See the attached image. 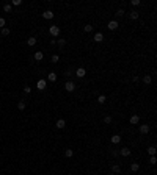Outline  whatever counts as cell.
Here are the masks:
<instances>
[{
  "label": "cell",
  "instance_id": "obj_1",
  "mask_svg": "<svg viewBox=\"0 0 157 175\" xmlns=\"http://www.w3.org/2000/svg\"><path fill=\"white\" fill-rule=\"evenodd\" d=\"M49 33H50L52 36H58L60 35V27H58V25H52L50 30H49Z\"/></svg>",
  "mask_w": 157,
  "mask_h": 175
},
{
  "label": "cell",
  "instance_id": "obj_2",
  "mask_svg": "<svg viewBox=\"0 0 157 175\" xmlns=\"http://www.w3.org/2000/svg\"><path fill=\"white\" fill-rule=\"evenodd\" d=\"M65 89H66L68 92H72V91L75 89V84L72 83V81H66V84H65Z\"/></svg>",
  "mask_w": 157,
  "mask_h": 175
},
{
  "label": "cell",
  "instance_id": "obj_3",
  "mask_svg": "<svg viewBox=\"0 0 157 175\" xmlns=\"http://www.w3.org/2000/svg\"><path fill=\"white\" fill-rule=\"evenodd\" d=\"M75 75H77L79 78H83L86 75V70H85V67H79L77 70H75Z\"/></svg>",
  "mask_w": 157,
  "mask_h": 175
},
{
  "label": "cell",
  "instance_id": "obj_4",
  "mask_svg": "<svg viewBox=\"0 0 157 175\" xmlns=\"http://www.w3.org/2000/svg\"><path fill=\"white\" fill-rule=\"evenodd\" d=\"M46 86H47V81H46V80H39V81H38V84H36V88H38L39 91H44Z\"/></svg>",
  "mask_w": 157,
  "mask_h": 175
},
{
  "label": "cell",
  "instance_id": "obj_5",
  "mask_svg": "<svg viewBox=\"0 0 157 175\" xmlns=\"http://www.w3.org/2000/svg\"><path fill=\"white\" fill-rule=\"evenodd\" d=\"M42 17H44V19H47V21H50V19H53V13L50 11V9H47V11H44V13H42Z\"/></svg>",
  "mask_w": 157,
  "mask_h": 175
},
{
  "label": "cell",
  "instance_id": "obj_6",
  "mask_svg": "<svg viewBox=\"0 0 157 175\" xmlns=\"http://www.w3.org/2000/svg\"><path fill=\"white\" fill-rule=\"evenodd\" d=\"M118 25H119L118 21H110L107 27H108V30H116V28H118Z\"/></svg>",
  "mask_w": 157,
  "mask_h": 175
},
{
  "label": "cell",
  "instance_id": "obj_7",
  "mask_svg": "<svg viewBox=\"0 0 157 175\" xmlns=\"http://www.w3.org/2000/svg\"><path fill=\"white\" fill-rule=\"evenodd\" d=\"M140 133L141 134H148L149 133V125H140Z\"/></svg>",
  "mask_w": 157,
  "mask_h": 175
},
{
  "label": "cell",
  "instance_id": "obj_8",
  "mask_svg": "<svg viewBox=\"0 0 157 175\" xmlns=\"http://www.w3.org/2000/svg\"><path fill=\"white\" fill-rule=\"evenodd\" d=\"M65 127H66L65 119H58V120H57V128H60V130H61V128H65Z\"/></svg>",
  "mask_w": 157,
  "mask_h": 175
},
{
  "label": "cell",
  "instance_id": "obj_9",
  "mask_svg": "<svg viewBox=\"0 0 157 175\" xmlns=\"http://www.w3.org/2000/svg\"><path fill=\"white\" fill-rule=\"evenodd\" d=\"M119 155H123V156H129V155H131V148H127V147L121 148V150H119Z\"/></svg>",
  "mask_w": 157,
  "mask_h": 175
},
{
  "label": "cell",
  "instance_id": "obj_10",
  "mask_svg": "<svg viewBox=\"0 0 157 175\" xmlns=\"http://www.w3.org/2000/svg\"><path fill=\"white\" fill-rule=\"evenodd\" d=\"M93 39H94L96 42H102V41H104V35H102V33H96Z\"/></svg>",
  "mask_w": 157,
  "mask_h": 175
},
{
  "label": "cell",
  "instance_id": "obj_11",
  "mask_svg": "<svg viewBox=\"0 0 157 175\" xmlns=\"http://www.w3.org/2000/svg\"><path fill=\"white\" fill-rule=\"evenodd\" d=\"M110 141H112L113 144H119V142H121V136H119V134H113Z\"/></svg>",
  "mask_w": 157,
  "mask_h": 175
},
{
  "label": "cell",
  "instance_id": "obj_12",
  "mask_svg": "<svg viewBox=\"0 0 157 175\" xmlns=\"http://www.w3.org/2000/svg\"><path fill=\"white\" fill-rule=\"evenodd\" d=\"M47 80L52 81V83H53V81H57V74H55V72H50V74L47 75Z\"/></svg>",
  "mask_w": 157,
  "mask_h": 175
},
{
  "label": "cell",
  "instance_id": "obj_13",
  "mask_svg": "<svg viewBox=\"0 0 157 175\" xmlns=\"http://www.w3.org/2000/svg\"><path fill=\"white\" fill-rule=\"evenodd\" d=\"M138 122H140V117L137 116V114H133V116L131 117V124H132V125H137Z\"/></svg>",
  "mask_w": 157,
  "mask_h": 175
},
{
  "label": "cell",
  "instance_id": "obj_14",
  "mask_svg": "<svg viewBox=\"0 0 157 175\" xmlns=\"http://www.w3.org/2000/svg\"><path fill=\"white\" fill-rule=\"evenodd\" d=\"M42 58H44V53H42V52H35V59L36 61H41Z\"/></svg>",
  "mask_w": 157,
  "mask_h": 175
},
{
  "label": "cell",
  "instance_id": "obj_15",
  "mask_svg": "<svg viewBox=\"0 0 157 175\" xmlns=\"http://www.w3.org/2000/svg\"><path fill=\"white\" fill-rule=\"evenodd\" d=\"M138 169H140V164L138 163H132L131 164V170H132V172H137Z\"/></svg>",
  "mask_w": 157,
  "mask_h": 175
},
{
  "label": "cell",
  "instance_id": "obj_16",
  "mask_svg": "<svg viewBox=\"0 0 157 175\" xmlns=\"http://www.w3.org/2000/svg\"><path fill=\"white\" fill-rule=\"evenodd\" d=\"M156 152H157V148L154 147V146H151V147H148V153L151 155V156H154L156 155Z\"/></svg>",
  "mask_w": 157,
  "mask_h": 175
},
{
  "label": "cell",
  "instance_id": "obj_17",
  "mask_svg": "<svg viewBox=\"0 0 157 175\" xmlns=\"http://www.w3.org/2000/svg\"><path fill=\"white\" fill-rule=\"evenodd\" d=\"M27 44H28L30 47H33V45L36 44V38H28L27 39Z\"/></svg>",
  "mask_w": 157,
  "mask_h": 175
},
{
  "label": "cell",
  "instance_id": "obj_18",
  "mask_svg": "<svg viewBox=\"0 0 157 175\" xmlns=\"http://www.w3.org/2000/svg\"><path fill=\"white\" fill-rule=\"evenodd\" d=\"M121 172V167L118 166V164H115V166L112 167V174H119Z\"/></svg>",
  "mask_w": 157,
  "mask_h": 175
},
{
  "label": "cell",
  "instance_id": "obj_19",
  "mask_svg": "<svg viewBox=\"0 0 157 175\" xmlns=\"http://www.w3.org/2000/svg\"><path fill=\"white\" fill-rule=\"evenodd\" d=\"M152 81V78H151V75H145L143 77V83H146V84H149Z\"/></svg>",
  "mask_w": 157,
  "mask_h": 175
},
{
  "label": "cell",
  "instance_id": "obj_20",
  "mask_svg": "<svg viewBox=\"0 0 157 175\" xmlns=\"http://www.w3.org/2000/svg\"><path fill=\"white\" fill-rule=\"evenodd\" d=\"M11 5H9V3H6V5H3V11L5 13H11Z\"/></svg>",
  "mask_w": 157,
  "mask_h": 175
},
{
  "label": "cell",
  "instance_id": "obj_21",
  "mask_svg": "<svg viewBox=\"0 0 157 175\" xmlns=\"http://www.w3.org/2000/svg\"><path fill=\"white\" fill-rule=\"evenodd\" d=\"M57 44H58V45H60V47H65V45H66V39H63V38H60V39H58V41H57Z\"/></svg>",
  "mask_w": 157,
  "mask_h": 175
},
{
  "label": "cell",
  "instance_id": "obj_22",
  "mask_svg": "<svg viewBox=\"0 0 157 175\" xmlns=\"http://www.w3.org/2000/svg\"><path fill=\"white\" fill-rule=\"evenodd\" d=\"M129 16H131V19H132V21L138 19V13H137V11H131V14H129Z\"/></svg>",
  "mask_w": 157,
  "mask_h": 175
},
{
  "label": "cell",
  "instance_id": "obj_23",
  "mask_svg": "<svg viewBox=\"0 0 157 175\" xmlns=\"http://www.w3.org/2000/svg\"><path fill=\"white\" fill-rule=\"evenodd\" d=\"M115 14H116V17H123V16H124V9H123V8H119L118 11L115 13Z\"/></svg>",
  "mask_w": 157,
  "mask_h": 175
},
{
  "label": "cell",
  "instance_id": "obj_24",
  "mask_svg": "<svg viewBox=\"0 0 157 175\" xmlns=\"http://www.w3.org/2000/svg\"><path fill=\"white\" fill-rule=\"evenodd\" d=\"M65 155H66V156H68V158H72V155H74V152H72V150H71V148H66V152H65Z\"/></svg>",
  "mask_w": 157,
  "mask_h": 175
},
{
  "label": "cell",
  "instance_id": "obj_25",
  "mask_svg": "<svg viewBox=\"0 0 157 175\" xmlns=\"http://www.w3.org/2000/svg\"><path fill=\"white\" fill-rule=\"evenodd\" d=\"M9 35V28H2V36H8Z\"/></svg>",
  "mask_w": 157,
  "mask_h": 175
},
{
  "label": "cell",
  "instance_id": "obj_26",
  "mask_svg": "<svg viewBox=\"0 0 157 175\" xmlns=\"http://www.w3.org/2000/svg\"><path fill=\"white\" fill-rule=\"evenodd\" d=\"M105 100H107L105 95H99V97H98V102H99V103H105Z\"/></svg>",
  "mask_w": 157,
  "mask_h": 175
},
{
  "label": "cell",
  "instance_id": "obj_27",
  "mask_svg": "<svg viewBox=\"0 0 157 175\" xmlns=\"http://www.w3.org/2000/svg\"><path fill=\"white\" fill-rule=\"evenodd\" d=\"M17 108H19V110H25V102H19V103H17Z\"/></svg>",
  "mask_w": 157,
  "mask_h": 175
},
{
  "label": "cell",
  "instance_id": "obj_28",
  "mask_svg": "<svg viewBox=\"0 0 157 175\" xmlns=\"http://www.w3.org/2000/svg\"><path fill=\"white\" fill-rule=\"evenodd\" d=\"M93 31V25H85V33H91Z\"/></svg>",
  "mask_w": 157,
  "mask_h": 175
},
{
  "label": "cell",
  "instance_id": "obj_29",
  "mask_svg": "<svg viewBox=\"0 0 157 175\" xmlns=\"http://www.w3.org/2000/svg\"><path fill=\"white\" fill-rule=\"evenodd\" d=\"M5 24H6V21L3 17H0V28H5Z\"/></svg>",
  "mask_w": 157,
  "mask_h": 175
},
{
  "label": "cell",
  "instance_id": "obj_30",
  "mask_svg": "<svg viewBox=\"0 0 157 175\" xmlns=\"http://www.w3.org/2000/svg\"><path fill=\"white\" fill-rule=\"evenodd\" d=\"M104 122H105V124H112V116H105Z\"/></svg>",
  "mask_w": 157,
  "mask_h": 175
},
{
  "label": "cell",
  "instance_id": "obj_31",
  "mask_svg": "<svg viewBox=\"0 0 157 175\" xmlns=\"http://www.w3.org/2000/svg\"><path fill=\"white\" fill-rule=\"evenodd\" d=\"M60 61V56H58V55H53V56H52V63H58Z\"/></svg>",
  "mask_w": 157,
  "mask_h": 175
},
{
  "label": "cell",
  "instance_id": "obj_32",
  "mask_svg": "<svg viewBox=\"0 0 157 175\" xmlns=\"http://www.w3.org/2000/svg\"><path fill=\"white\" fill-rule=\"evenodd\" d=\"M131 5H132V6H138V5H140V0H132Z\"/></svg>",
  "mask_w": 157,
  "mask_h": 175
},
{
  "label": "cell",
  "instance_id": "obj_33",
  "mask_svg": "<svg viewBox=\"0 0 157 175\" xmlns=\"http://www.w3.org/2000/svg\"><path fill=\"white\" fill-rule=\"evenodd\" d=\"M156 155H154V156H151V158H149V164H156Z\"/></svg>",
  "mask_w": 157,
  "mask_h": 175
},
{
  "label": "cell",
  "instance_id": "obj_34",
  "mask_svg": "<svg viewBox=\"0 0 157 175\" xmlns=\"http://www.w3.org/2000/svg\"><path fill=\"white\" fill-rule=\"evenodd\" d=\"M24 92H27V94H28V92H32V88H30V86H25L24 88Z\"/></svg>",
  "mask_w": 157,
  "mask_h": 175
},
{
  "label": "cell",
  "instance_id": "obj_35",
  "mask_svg": "<svg viewBox=\"0 0 157 175\" xmlns=\"http://www.w3.org/2000/svg\"><path fill=\"white\" fill-rule=\"evenodd\" d=\"M13 5H16V6L21 5V0H13Z\"/></svg>",
  "mask_w": 157,
  "mask_h": 175
},
{
  "label": "cell",
  "instance_id": "obj_36",
  "mask_svg": "<svg viewBox=\"0 0 157 175\" xmlns=\"http://www.w3.org/2000/svg\"><path fill=\"white\" fill-rule=\"evenodd\" d=\"M112 155H113V156H116V155H119V152L118 150H112Z\"/></svg>",
  "mask_w": 157,
  "mask_h": 175
},
{
  "label": "cell",
  "instance_id": "obj_37",
  "mask_svg": "<svg viewBox=\"0 0 157 175\" xmlns=\"http://www.w3.org/2000/svg\"><path fill=\"white\" fill-rule=\"evenodd\" d=\"M108 175H116V174H108Z\"/></svg>",
  "mask_w": 157,
  "mask_h": 175
}]
</instances>
